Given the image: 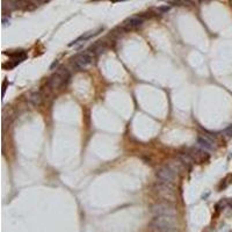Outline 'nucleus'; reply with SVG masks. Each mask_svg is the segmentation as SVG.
<instances>
[{
    "label": "nucleus",
    "mask_w": 232,
    "mask_h": 232,
    "mask_svg": "<svg viewBox=\"0 0 232 232\" xmlns=\"http://www.w3.org/2000/svg\"><path fill=\"white\" fill-rule=\"evenodd\" d=\"M174 225V216H156L152 222L153 230L171 231Z\"/></svg>",
    "instance_id": "obj_1"
},
{
    "label": "nucleus",
    "mask_w": 232,
    "mask_h": 232,
    "mask_svg": "<svg viewBox=\"0 0 232 232\" xmlns=\"http://www.w3.org/2000/svg\"><path fill=\"white\" fill-rule=\"evenodd\" d=\"M67 79H69V72H67V70L61 67L59 70L56 72V74H53L50 78L48 85L51 87V88H58V87L62 86Z\"/></svg>",
    "instance_id": "obj_2"
},
{
    "label": "nucleus",
    "mask_w": 232,
    "mask_h": 232,
    "mask_svg": "<svg viewBox=\"0 0 232 232\" xmlns=\"http://www.w3.org/2000/svg\"><path fill=\"white\" fill-rule=\"evenodd\" d=\"M174 177H175V169L171 165L164 166L157 172V178L160 180V182H164V183H172V181L174 180Z\"/></svg>",
    "instance_id": "obj_3"
},
{
    "label": "nucleus",
    "mask_w": 232,
    "mask_h": 232,
    "mask_svg": "<svg viewBox=\"0 0 232 232\" xmlns=\"http://www.w3.org/2000/svg\"><path fill=\"white\" fill-rule=\"evenodd\" d=\"M93 58H94V53L92 51H90V50H87L86 52L81 53L80 56H78L76 58L74 66L77 69H85L93 62Z\"/></svg>",
    "instance_id": "obj_4"
},
{
    "label": "nucleus",
    "mask_w": 232,
    "mask_h": 232,
    "mask_svg": "<svg viewBox=\"0 0 232 232\" xmlns=\"http://www.w3.org/2000/svg\"><path fill=\"white\" fill-rule=\"evenodd\" d=\"M152 212L154 214V216H174L175 214L174 208L168 203H158V204L153 206Z\"/></svg>",
    "instance_id": "obj_5"
},
{
    "label": "nucleus",
    "mask_w": 232,
    "mask_h": 232,
    "mask_svg": "<svg viewBox=\"0 0 232 232\" xmlns=\"http://www.w3.org/2000/svg\"><path fill=\"white\" fill-rule=\"evenodd\" d=\"M144 22V19L142 16H132L130 19H128L127 21H124L122 28L124 30H130V29H134V28H137L139 26H142Z\"/></svg>",
    "instance_id": "obj_6"
},
{
    "label": "nucleus",
    "mask_w": 232,
    "mask_h": 232,
    "mask_svg": "<svg viewBox=\"0 0 232 232\" xmlns=\"http://www.w3.org/2000/svg\"><path fill=\"white\" fill-rule=\"evenodd\" d=\"M197 146L201 148L203 151H210L214 149V142L208 138L207 136H200L197 138Z\"/></svg>",
    "instance_id": "obj_7"
},
{
    "label": "nucleus",
    "mask_w": 232,
    "mask_h": 232,
    "mask_svg": "<svg viewBox=\"0 0 232 232\" xmlns=\"http://www.w3.org/2000/svg\"><path fill=\"white\" fill-rule=\"evenodd\" d=\"M29 101H30L33 105H38L41 102V94L38 92L33 93L30 96H29Z\"/></svg>",
    "instance_id": "obj_8"
},
{
    "label": "nucleus",
    "mask_w": 232,
    "mask_h": 232,
    "mask_svg": "<svg viewBox=\"0 0 232 232\" xmlns=\"http://www.w3.org/2000/svg\"><path fill=\"white\" fill-rule=\"evenodd\" d=\"M168 9H169V7H167V6H166V7H160V8H159L160 12H167Z\"/></svg>",
    "instance_id": "obj_9"
},
{
    "label": "nucleus",
    "mask_w": 232,
    "mask_h": 232,
    "mask_svg": "<svg viewBox=\"0 0 232 232\" xmlns=\"http://www.w3.org/2000/svg\"><path fill=\"white\" fill-rule=\"evenodd\" d=\"M111 1H114V3H116V1H124V0H111Z\"/></svg>",
    "instance_id": "obj_10"
}]
</instances>
